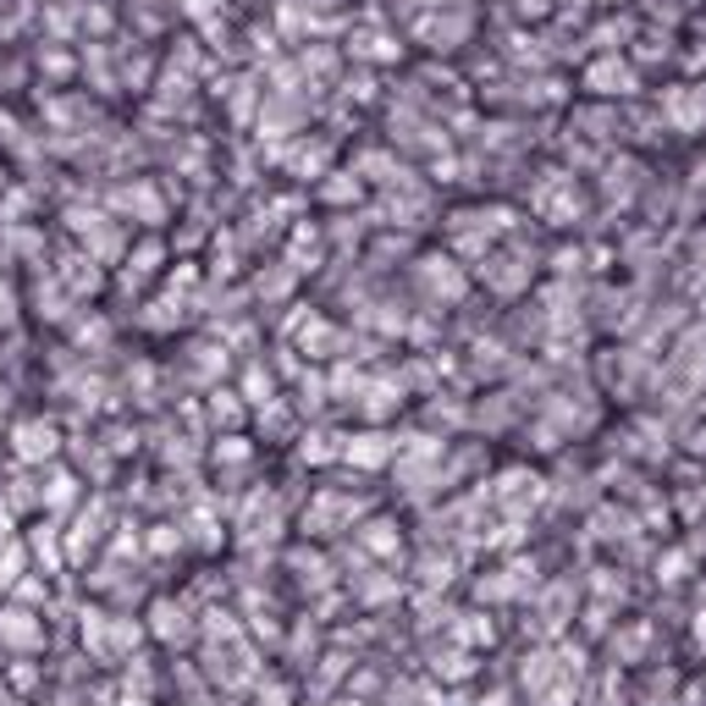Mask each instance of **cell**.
<instances>
[{"mask_svg":"<svg viewBox=\"0 0 706 706\" xmlns=\"http://www.w3.org/2000/svg\"><path fill=\"white\" fill-rule=\"evenodd\" d=\"M18 453L34 459V464L51 459V453H56V431H51V426H18Z\"/></svg>","mask_w":706,"mask_h":706,"instance_id":"6da1fadb","label":"cell"}]
</instances>
